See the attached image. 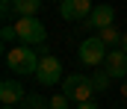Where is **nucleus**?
Wrapping results in <instances>:
<instances>
[{
  "instance_id": "a211bd4d",
  "label": "nucleus",
  "mask_w": 127,
  "mask_h": 109,
  "mask_svg": "<svg viewBox=\"0 0 127 109\" xmlns=\"http://www.w3.org/2000/svg\"><path fill=\"white\" fill-rule=\"evenodd\" d=\"M121 50L127 53V33H124V41H121Z\"/></svg>"
},
{
  "instance_id": "7ed1b4c3",
  "label": "nucleus",
  "mask_w": 127,
  "mask_h": 109,
  "mask_svg": "<svg viewBox=\"0 0 127 109\" xmlns=\"http://www.w3.org/2000/svg\"><path fill=\"white\" fill-rule=\"evenodd\" d=\"M15 33H18V41H24L27 47H38V44H44V24L38 21V18H18L15 21Z\"/></svg>"
},
{
  "instance_id": "4468645a",
  "label": "nucleus",
  "mask_w": 127,
  "mask_h": 109,
  "mask_svg": "<svg viewBox=\"0 0 127 109\" xmlns=\"http://www.w3.org/2000/svg\"><path fill=\"white\" fill-rule=\"evenodd\" d=\"M92 83H95V88H97V91H103V88L109 86V74H106V71L95 74V77H92Z\"/></svg>"
},
{
  "instance_id": "20e7f679",
  "label": "nucleus",
  "mask_w": 127,
  "mask_h": 109,
  "mask_svg": "<svg viewBox=\"0 0 127 109\" xmlns=\"http://www.w3.org/2000/svg\"><path fill=\"white\" fill-rule=\"evenodd\" d=\"M77 56H80V62L83 65H89V68H95L100 62H106V56H109V50H106V44L100 41V38H86L83 44H80V50H77Z\"/></svg>"
},
{
  "instance_id": "ddd939ff",
  "label": "nucleus",
  "mask_w": 127,
  "mask_h": 109,
  "mask_svg": "<svg viewBox=\"0 0 127 109\" xmlns=\"http://www.w3.org/2000/svg\"><path fill=\"white\" fill-rule=\"evenodd\" d=\"M59 15L65 21H74V0H62L59 3Z\"/></svg>"
},
{
  "instance_id": "9d476101",
  "label": "nucleus",
  "mask_w": 127,
  "mask_h": 109,
  "mask_svg": "<svg viewBox=\"0 0 127 109\" xmlns=\"http://www.w3.org/2000/svg\"><path fill=\"white\" fill-rule=\"evenodd\" d=\"M97 38H100L106 47H112V50H118V44L124 41V36H121L115 27H106V30H100V36H97Z\"/></svg>"
},
{
  "instance_id": "0eeeda50",
  "label": "nucleus",
  "mask_w": 127,
  "mask_h": 109,
  "mask_svg": "<svg viewBox=\"0 0 127 109\" xmlns=\"http://www.w3.org/2000/svg\"><path fill=\"white\" fill-rule=\"evenodd\" d=\"M103 71L109 74V80H124L127 77V53L118 47V50H109L106 62H103Z\"/></svg>"
},
{
  "instance_id": "1a4fd4ad",
  "label": "nucleus",
  "mask_w": 127,
  "mask_h": 109,
  "mask_svg": "<svg viewBox=\"0 0 127 109\" xmlns=\"http://www.w3.org/2000/svg\"><path fill=\"white\" fill-rule=\"evenodd\" d=\"M41 9V0H15V12L18 18H35Z\"/></svg>"
},
{
  "instance_id": "f3484780",
  "label": "nucleus",
  "mask_w": 127,
  "mask_h": 109,
  "mask_svg": "<svg viewBox=\"0 0 127 109\" xmlns=\"http://www.w3.org/2000/svg\"><path fill=\"white\" fill-rule=\"evenodd\" d=\"M77 109H97V103H92V100L89 103H77Z\"/></svg>"
},
{
  "instance_id": "39448f33",
  "label": "nucleus",
  "mask_w": 127,
  "mask_h": 109,
  "mask_svg": "<svg viewBox=\"0 0 127 109\" xmlns=\"http://www.w3.org/2000/svg\"><path fill=\"white\" fill-rule=\"evenodd\" d=\"M35 77H38V83H41V86H56V83H59V77H62V62H59L56 56L44 53V56H41V62H38Z\"/></svg>"
},
{
  "instance_id": "f8f14e48",
  "label": "nucleus",
  "mask_w": 127,
  "mask_h": 109,
  "mask_svg": "<svg viewBox=\"0 0 127 109\" xmlns=\"http://www.w3.org/2000/svg\"><path fill=\"white\" fill-rule=\"evenodd\" d=\"M21 109H53V106H50V100H44L38 94H27V100L21 103Z\"/></svg>"
},
{
  "instance_id": "6ab92c4d",
  "label": "nucleus",
  "mask_w": 127,
  "mask_h": 109,
  "mask_svg": "<svg viewBox=\"0 0 127 109\" xmlns=\"http://www.w3.org/2000/svg\"><path fill=\"white\" fill-rule=\"evenodd\" d=\"M121 94H124V100H127V83H124V86H121Z\"/></svg>"
},
{
  "instance_id": "aec40b11",
  "label": "nucleus",
  "mask_w": 127,
  "mask_h": 109,
  "mask_svg": "<svg viewBox=\"0 0 127 109\" xmlns=\"http://www.w3.org/2000/svg\"><path fill=\"white\" fill-rule=\"evenodd\" d=\"M3 109H15V106H3Z\"/></svg>"
},
{
  "instance_id": "423d86ee",
  "label": "nucleus",
  "mask_w": 127,
  "mask_h": 109,
  "mask_svg": "<svg viewBox=\"0 0 127 109\" xmlns=\"http://www.w3.org/2000/svg\"><path fill=\"white\" fill-rule=\"evenodd\" d=\"M0 100H3V106H18L27 100V91L18 80H3L0 83Z\"/></svg>"
},
{
  "instance_id": "f257e3e1",
  "label": "nucleus",
  "mask_w": 127,
  "mask_h": 109,
  "mask_svg": "<svg viewBox=\"0 0 127 109\" xmlns=\"http://www.w3.org/2000/svg\"><path fill=\"white\" fill-rule=\"evenodd\" d=\"M38 53L32 50V47H9V53H6V65H9V71H15L18 77H27V74H35L38 71Z\"/></svg>"
},
{
  "instance_id": "6e6552de",
  "label": "nucleus",
  "mask_w": 127,
  "mask_h": 109,
  "mask_svg": "<svg viewBox=\"0 0 127 109\" xmlns=\"http://www.w3.org/2000/svg\"><path fill=\"white\" fill-rule=\"evenodd\" d=\"M112 21H115V9H112L109 3H100V6H95V12H92V18H89V27L106 30V27H115Z\"/></svg>"
},
{
  "instance_id": "9b49d317",
  "label": "nucleus",
  "mask_w": 127,
  "mask_h": 109,
  "mask_svg": "<svg viewBox=\"0 0 127 109\" xmlns=\"http://www.w3.org/2000/svg\"><path fill=\"white\" fill-rule=\"evenodd\" d=\"M92 12H95V6H92L89 0H74V21H86V24H89Z\"/></svg>"
},
{
  "instance_id": "f03ea898",
  "label": "nucleus",
  "mask_w": 127,
  "mask_h": 109,
  "mask_svg": "<svg viewBox=\"0 0 127 109\" xmlns=\"http://www.w3.org/2000/svg\"><path fill=\"white\" fill-rule=\"evenodd\" d=\"M62 94L68 100H74V103H89L92 94H95V83L86 74H68L65 86H62Z\"/></svg>"
},
{
  "instance_id": "2eb2a0df",
  "label": "nucleus",
  "mask_w": 127,
  "mask_h": 109,
  "mask_svg": "<svg viewBox=\"0 0 127 109\" xmlns=\"http://www.w3.org/2000/svg\"><path fill=\"white\" fill-rule=\"evenodd\" d=\"M50 106H53V109H68L71 100H68L65 94H53V97H50Z\"/></svg>"
},
{
  "instance_id": "dca6fc26",
  "label": "nucleus",
  "mask_w": 127,
  "mask_h": 109,
  "mask_svg": "<svg viewBox=\"0 0 127 109\" xmlns=\"http://www.w3.org/2000/svg\"><path fill=\"white\" fill-rule=\"evenodd\" d=\"M0 38H3V41H12V38H18V33H15V24H6V27L0 30Z\"/></svg>"
}]
</instances>
